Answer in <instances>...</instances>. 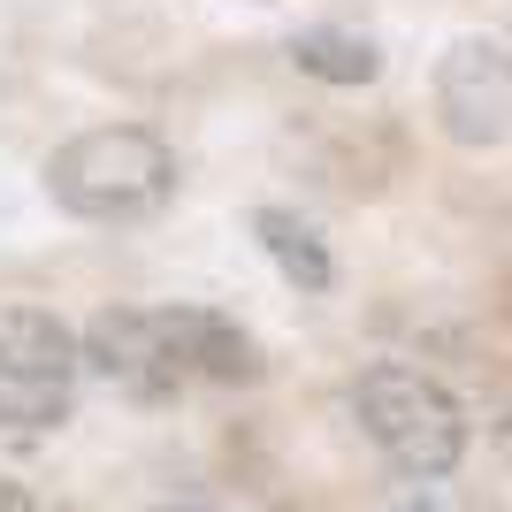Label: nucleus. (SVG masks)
<instances>
[{"mask_svg":"<svg viewBox=\"0 0 512 512\" xmlns=\"http://www.w3.org/2000/svg\"><path fill=\"white\" fill-rule=\"evenodd\" d=\"M77 375H85V337L54 321L46 306L0 314V428L8 436H46L77 406Z\"/></svg>","mask_w":512,"mask_h":512,"instance_id":"nucleus-4","label":"nucleus"},{"mask_svg":"<svg viewBox=\"0 0 512 512\" xmlns=\"http://www.w3.org/2000/svg\"><path fill=\"white\" fill-rule=\"evenodd\" d=\"M398 512H428V497H406V505H398Z\"/></svg>","mask_w":512,"mask_h":512,"instance_id":"nucleus-9","label":"nucleus"},{"mask_svg":"<svg viewBox=\"0 0 512 512\" xmlns=\"http://www.w3.org/2000/svg\"><path fill=\"white\" fill-rule=\"evenodd\" d=\"M505 451H512V413H505Z\"/></svg>","mask_w":512,"mask_h":512,"instance_id":"nucleus-10","label":"nucleus"},{"mask_svg":"<svg viewBox=\"0 0 512 512\" xmlns=\"http://www.w3.org/2000/svg\"><path fill=\"white\" fill-rule=\"evenodd\" d=\"M291 62L306 69V77H321V85H375L383 77V54H375V39H360V31H337V23H314V31H299L291 39Z\"/></svg>","mask_w":512,"mask_h":512,"instance_id":"nucleus-7","label":"nucleus"},{"mask_svg":"<svg viewBox=\"0 0 512 512\" xmlns=\"http://www.w3.org/2000/svg\"><path fill=\"white\" fill-rule=\"evenodd\" d=\"M436 123L467 153L512 138V54L497 39H451L436 62Z\"/></svg>","mask_w":512,"mask_h":512,"instance_id":"nucleus-5","label":"nucleus"},{"mask_svg":"<svg viewBox=\"0 0 512 512\" xmlns=\"http://www.w3.org/2000/svg\"><path fill=\"white\" fill-rule=\"evenodd\" d=\"M85 367L138 406H169L192 383H260V344L214 306H107L85 321Z\"/></svg>","mask_w":512,"mask_h":512,"instance_id":"nucleus-1","label":"nucleus"},{"mask_svg":"<svg viewBox=\"0 0 512 512\" xmlns=\"http://www.w3.org/2000/svg\"><path fill=\"white\" fill-rule=\"evenodd\" d=\"M253 237H260V253L276 260V276L291 283V291H329L337 283V260H329V245H321V230L314 222H299L291 207H260L253 214Z\"/></svg>","mask_w":512,"mask_h":512,"instance_id":"nucleus-6","label":"nucleus"},{"mask_svg":"<svg viewBox=\"0 0 512 512\" xmlns=\"http://www.w3.org/2000/svg\"><path fill=\"white\" fill-rule=\"evenodd\" d=\"M352 413H360L367 444L390 459V474H406V482H444L467 459V413H459V398L406 360L360 367Z\"/></svg>","mask_w":512,"mask_h":512,"instance_id":"nucleus-3","label":"nucleus"},{"mask_svg":"<svg viewBox=\"0 0 512 512\" xmlns=\"http://www.w3.org/2000/svg\"><path fill=\"white\" fill-rule=\"evenodd\" d=\"M0 512H46V505L23 490V482H8V474H0Z\"/></svg>","mask_w":512,"mask_h":512,"instance_id":"nucleus-8","label":"nucleus"},{"mask_svg":"<svg viewBox=\"0 0 512 512\" xmlns=\"http://www.w3.org/2000/svg\"><path fill=\"white\" fill-rule=\"evenodd\" d=\"M176 192V153L138 123L77 130L46 153V199L77 222H146Z\"/></svg>","mask_w":512,"mask_h":512,"instance_id":"nucleus-2","label":"nucleus"}]
</instances>
